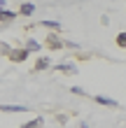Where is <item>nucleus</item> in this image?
Masks as SVG:
<instances>
[{
	"label": "nucleus",
	"instance_id": "1",
	"mask_svg": "<svg viewBox=\"0 0 126 128\" xmlns=\"http://www.w3.org/2000/svg\"><path fill=\"white\" fill-rule=\"evenodd\" d=\"M26 56H28V49H12L10 61H14V63H21V61H26Z\"/></svg>",
	"mask_w": 126,
	"mask_h": 128
},
{
	"label": "nucleus",
	"instance_id": "2",
	"mask_svg": "<svg viewBox=\"0 0 126 128\" xmlns=\"http://www.w3.org/2000/svg\"><path fill=\"white\" fill-rule=\"evenodd\" d=\"M47 47H49V49H61V47H63V40H61L56 33H51V35L47 37Z\"/></svg>",
	"mask_w": 126,
	"mask_h": 128
},
{
	"label": "nucleus",
	"instance_id": "3",
	"mask_svg": "<svg viewBox=\"0 0 126 128\" xmlns=\"http://www.w3.org/2000/svg\"><path fill=\"white\" fill-rule=\"evenodd\" d=\"M93 100L98 102V105H107V107H117V105H119L117 100H112V98H105V96H96Z\"/></svg>",
	"mask_w": 126,
	"mask_h": 128
},
{
	"label": "nucleus",
	"instance_id": "4",
	"mask_svg": "<svg viewBox=\"0 0 126 128\" xmlns=\"http://www.w3.org/2000/svg\"><path fill=\"white\" fill-rule=\"evenodd\" d=\"M33 12H35V5L33 2H24V5H21V10H19V14H24V16H31Z\"/></svg>",
	"mask_w": 126,
	"mask_h": 128
},
{
	"label": "nucleus",
	"instance_id": "5",
	"mask_svg": "<svg viewBox=\"0 0 126 128\" xmlns=\"http://www.w3.org/2000/svg\"><path fill=\"white\" fill-rule=\"evenodd\" d=\"M42 126V116H35L33 121H28V124H24L21 128H40Z\"/></svg>",
	"mask_w": 126,
	"mask_h": 128
},
{
	"label": "nucleus",
	"instance_id": "6",
	"mask_svg": "<svg viewBox=\"0 0 126 128\" xmlns=\"http://www.w3.org/2000/svg\"><path fill=\"white\" fill-rule=\"evenodd\" d=\"M14 16H17V14H14V12L5 10L3 14H0V21H5V24H10V21H14Z\"/></svg>",
	"mask_w": 126,
	"mask_h": 128
},
{
	"label": "nucleus",
	"instance_id": "7",
	"mask_svg": "<svg viewBox=\"0 0 126 128\" xmlns=\"http://www.w3.org/2000/svg\"><path fill=\"white\" fill-rule=\"evenodd\" d=\"M47 68H49V58H38V63H35V70H47Z\"/></svg>",
	"mask_w": 126,
	"mask_h": 128
},
{
	"label": "nucleus",
	"instance_id": "8",
	"mask_svg": "<svg viewBox=\"0 0 126 128\" xmlns=\"http://www.w3.org/2000/svg\"><path fill=\"white\" fill-rule=\"evenodd\" d=\"M0 110H5V112H26L24 105H21V107H19V105H3Z\"/></svg>",
	"mask_w": 126,
	"mask_h": 128
},
{
	"label": "nucleus",
	"instance_id": "9",
	"mask_svg": "<svg viewBox=\"0 0 126 128\" xmlns=\"http://www.w3.org/2000/svg\"><path fill=\"white\" fill-rule=\"evenodd\" d=\"M58 70H61V72H77V68L70 65V63H63V65H58Z\"/></svg>",
	"mask_w": 126,
	"mask_h": 128
},
{
	"label": "nucleus",
	"instance_id": "10",
	"mask_svg": "<svg viewBox=\"0 0 126 128\" xmlns=\"http://www.w3.org/2000/svg\"><path fill=\"white\" fill-rule=\"evenodd\" d=\"M26 49H28V51H38V49H40V42H38V40H28Z\"/></svg>",
	"mask_w": 126,
	"mask_h": 128
},
{
	"label": "nucleus",
	"instance_id": "11",
	"mask_svg": "<svg viewBox=\"0 0 126 128\" xmlns=\"http://www.w3.org/2000/svg\"><path fill=\"white\" fill-rule=\"evenodd\" d=\"M117 47L126 49V33H119V35H117Z\"/></svg>",
	"mask_w": 126,
	"mask_h": 128
},
{
	"label": "nucleus",
	"instance_id": "12",
	"mask_svg": "<svg viewBox=\"0 0 126 128\" xmlns=\"http://www.w3.org/2000/svg\"><path fill=\"white\" fill-rule=\"evenodd\" d=\"M42 26L51 28V30H56V28H61V24H58V21H42Z\"/></svg>",
	"mask_w": 126,
	"mask_h": 128
},
{
	"label": "nucleus",
	"instance_id": "13",
	"mask_svg": "<svg viewBox=\"0 0 126 128\" xmlns=\"http://www.w3.org/2000/svg\"><path fill=\"white\" fill-rule=\"evenodd\" d=\"M70 91H72V93H77V96H84V88H79V86H72Z\"/></svg>",
	"mask_w": 126,
	"mask_h": 128
},
{
	"label": "nucleus",
	"instance_id": "14",
	"mask_svg": "<svg viewBox=\"0 0 126 128\" xmlns=\"http://www.w3.org/2000/svg\"><path fill=\"white\" fill-rule=\"evenodd\" d=\"M3 12H5V2L0 0V14H3Z\"/></svg>",
	"mask_w": 126,
	"mask_h": 128
}]
</instances>
